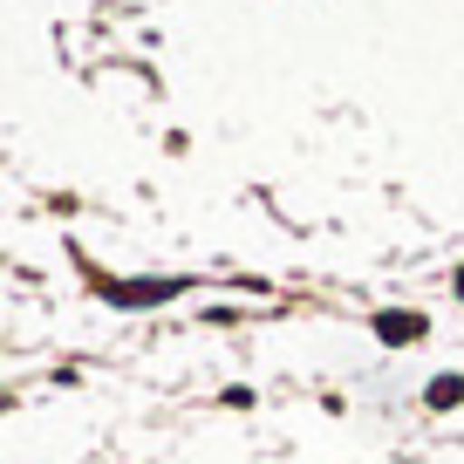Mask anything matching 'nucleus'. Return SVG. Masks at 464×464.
Segmentation results:
<instances>
[{
    "mask_svg": "<svg viewBox=\"0 0 464 464\" xmlns=\"http://www.w3.org/2000/svg\"><path fill=\"white\" fill-rule=\"evenodd\" d=\"M376 334H382V342H417L423 314H376Z\"/></svg>",
    "mask_w": 464,
    "mask_h": 464,
    "instance_id": "obj_1",
    "label": "nucleus"
},
{
    "mask_svg": "<svg viewBox=\"0 0 464 464\" xmlns=\"http://www.w3.org/2000/svg\"><path fill=\"white\" fill-rule=\"evenodd\" d=\"M450 403H464V376H437L430 382V410H450Z\"/></svg>",
    "mask_w": 464,
    "mask_h": 464,
    "instance_id": "obj_2",
    "label": "nucleus"
},
{
    "mask_svg": "<svg viewBox=\"0 0 464 464\" xmlns=\"http://www.w3.org/2000/svg\"><path fill=\"white\" fill-rule=\"evenodd\" d=\"M458 294H464V274H458Z\"/></svg>",
    "mask_w": 464,
    "mask_h": 464,
    "instance_id": "obj_3",
    "label": "nucleus"
}]
</instances>
